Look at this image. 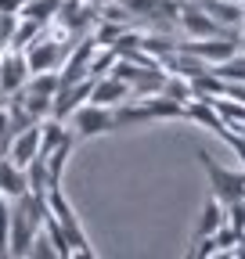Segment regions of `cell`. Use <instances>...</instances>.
<instances>
[{"label":"cell","instance_id":"cell-1","mask_svg":"<svg viewBox=\"0 0 245 259\" xmlns=\"http://www.w3.org/2000/svg\"><path fill=\"white\" fill-rule=\"evenodd\" d=\"M47 216V198L25 191L22 198H11V255H25L33 234L44 227Z\"/></svg>","mask_w":245,"mask_h":259},{"label":"cell","instance_id":"cell-2","mask_svg":"<svg viewBox=\"0 0 245 259\" xmlns=\"http://www.w3.org/2000/svg\"><path fill=\"white\" fill-rule=\"evenodd\" d=\"M47 212L58 220V227H61V234H65L72 255H94V248H90V238H87L83 223H79L72 202L65 198V191H61V187H51V191H47Z\"/></svg>","mask_w":245,"mask_h":259},{"label":"cell","instance_id":"cell-3","mask_svg":"<svg viewBox=\"0 0 245 259\" xmlns=\"http://www.w3.org/2000/svg\"><path fill=\"white\" fill-rule=\"evenodd\" d=\"M198 166L206 169L209 177V187H213V198H220L224 205H234V202H245V173H234L227 166H220L209 151H198Z\"/></svg>","mask_w":245,"mask_h":259},{"label":"cell","instance_id":"cell-4","mask_svg":"<svg viewBox=\"0 0 245 259\" xmlns=\"http://www.w3.org/2000/svg\"><path fill=\"white\" fill-rule=\"evenodd\" d=\"M65 122H69V130L76 134V141L105 137V134H112V130H115V122H112V108H108V105H94V101H83Z\"/></svg>","mask_w":245,"mask_h":259},{"label":"cell","instance_id":"cell-5","mask_svg":"<svg viewBox=\"0 0 245 259\" xmlns=\"http://www.w3.org/2000/svg\"><path fill=\"white\" fill-rule=\"evenodd\" d=\"M40 155V122H29V126H18L15 134L8 137V144H4V158H11L15 166H29Z\"/></svg>","mask_w":245,"mask_h":259},{"label":"cell","instance_id":"cell-6","mask_svg":"<svg viewBox=\"0 0 245 259\" xmlns=\"http://www.w3.org/2000/svg\"><path fill=\"white\" fill-rule=\"evenodd\" d=\"M180 51H188V54H195L198 61H206V65H220L224 58H231L234 51H238V36L234 32H227V36H206V40H188V44H177Z\"/></svg>","mask_w":245,"mask_h":259},{"label":"cell","instance_id":"cell-7","mask_svg":"<svg viewBox=\"0 0 245 259\" xmlns=\"http://www.w3.org/2000/svg\"><path fill=\"white\" fill-rule=\"evenodd\" d=\"M25 83H29V65H25V54H22V51H15V47H4V54H0V97L18 94Z\"/></svg>","mask_w":245,"mask_h":259},{"label":"cell","instance_id":"cell-8","mask_svg":"<svg viewBox=\"0 0 245 259\" xmlns=\"http://www.w3.org/2000/svg\"><path fill=\"white\" fill-rule=\"evenodd\" d=\"M22 54H25L29 72H51V69H58V65H61V58H65V47H61V40L36 36Z\"/></svg>","mask_w":245,"mask_h":259},{"label":"cell","instance_id":"cell-9","mask_svg":"<svg viewBox=\"0 0 245 259\" xmlns=\"http://www.w3.org/2000/svg\"><path fill=\"white\" fill-rule=\"evenodd\" d=\"M195 4L227 32H238L241 22H245V4L241 0H195Z\"/></svg>","mask_w":245,"mask_h":259},{"label":"cell","instance_id":"cell-10","mask_svg":"<svg viewBox=\"0 0 245 259\" xmlns=\"http://www.w3.org/2000/svg\"><path fill=\"white\" fill-rule=\"evenodd\" d=\"M127 97H134V94H130V87L123 83L119 76L105 72V76H94V83H90V97H87V101L115 108V105H123V101H127Z\"/></svg>","mask_w":245,"mask_h":259},{"label":"cell","instance_id":"cell-11","mask_svg":"<svg viewBox=\"0 0 245 259\" xmlns=\"http://www.w3.org/2000/svg\"><path fill=\"white\" fill-rule=\"evenodd\" d=\"M224 220H227V212H224V202L220 198H209L206 205H202V212H198V220H195V231H191V241H198V238H213L224 227Z\"/></svg>","mask_w":245,"mask_h":259},{"label":"cell","instance_id":"cell-12","mask_svg":"<svg viewBox=\"0 0 245 259\" xmlns=\"http://www.w3.org/2000/svg\"><path fill=\"white\" fill-rule=\"evenodd\" d=\"M29 191V180H25V169L15 166L11 158L0 155V194L11 202V198H22V194Z\"/></svg>","mask_w":245,"mask_h":259},{"label":"cell","instance_id":"cell-13","mask_svg":"<svg viewBox=\"0 0 245 259\" xmlns=\"http://www.w3.org/2000/svg\"><path fill=\"white\" fill-rule=\"evenodd\" d=\"M58 87H61V76H58V69H51V72H29V83L22 90L36 94V97H54Z\"/></svg>","mask_w":245,"mask_h":259},{"label":"cell","instance_id":"cell-14","mask_svg":"<svg viewBox=\"0 0 245 259\" xmlns=\"http://www.w3.org/2000/svg\"><path fill=\"white\" fill-rule=\"evenodd\" d=\"M40 36V22H33V18H15V29H11V40H8V47H15V51H25L29 44H33Z\"/></svg>","mask_w":245,"mask_h":259},{"label":"cell","instance_id":"cell-15","mask_svg":"<svg viewBox=\"0 0 245 259\" xmlns=\"http://www.w3.org/2000/svg\"><path fill=\"white\" fill-rule=\"evenodd\" d=\"M213 72H217L224 83H245V54H231V58H224L220 65H209Z\"/></svg>","mask_w":245,"mask_h":259},{"label":"cell","instance_id":"cell-16","mask_svg":"<svg viewBox=\"0 0 245 259\" xmlns=\"http://www.w3.org/2000/svg\"><path fill=\"white\" fill-rule=\"evenodd\" d=\"M58 4H61V0H25V4H22V18H33V22H51L54 15H58Z\"/></svg>","mask_w":245,"mask_h":259},{"label":"cell","instance_id":"cell-17","mask_svg":"<svg viewBox=\"0 0 245 259\" xmlns=\"http://www.w3.org/2000/svg\"><path fill=\"white\" fill-rule=\"evenodd\" d=\"M0 255H11V202L0 194Z\"/></svg>","mask_w":245,"mask_h":259},{"label":"cell","instance_id":"cell-18","mask_svg":"<svg viewBox=\"0 0 245 259\" xmlns=\"http://www.w3.org/2000/svg\"><path fill=\"white\" fill-rule=\"evenodd\" d=\"M25 255H33V259H58V252H54V245H51V238H47L44 227L33 234V241H29V252H25Z\"/></svg>","mask_w":245,"mask_h":259},{"label":"cell","instance_id":"cell-19","mask_svg":"<svg viewBox=\"0 0 245 259\" xmlns=\"http://www.w3.org/2000/svg\"><path fill=\"white\" fill-rule=\"evenodd\" d=\"M220 141H227V148L238 155L241 169H245V137H241V134H234V130H224V134H220Z\"/></svg>","mask_w":245,"mask_h":259},{"label":"cell","instance_id":"cell-20","mask_svg":"<svg viewBox=\"0 0 245 259\" xmlns=\"http://www.w3.org/2000/svg\"><path fill=\"white\" fill-rule=\"evenodd\" d=\"M15 134L11 130V112H8V101H0V148L8 144V137Z\"/></svg>","mask_w":245,"mask_h":259},{"label":"cell","instance_id":"cell-21","mask_svg":"<svg viewBox=\"0 0 245 259\" xmlns=\"http://www.w3.org/2000/svg\"><path fill=\"white\" fill-rule=\"evenodd\" d=\"M90 8H105V4H112V0H87Z\"/></svg>","mask_w":245,"mask_h":259},{"label":"cell","instance_id":"cell-22","mask_svg":"<svg viewBox=\"0 0 245 259\" xmlns=\"http://www.w3.org/2000/svg\"><path fill=\"white\" fill-rule=\"evenodd\" d=\"M180 4H184V0H180Z\"/></svg>","mask_w":245,"mask_h":259}]
</instances>
